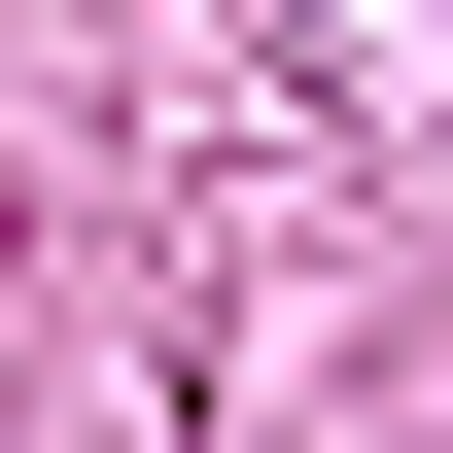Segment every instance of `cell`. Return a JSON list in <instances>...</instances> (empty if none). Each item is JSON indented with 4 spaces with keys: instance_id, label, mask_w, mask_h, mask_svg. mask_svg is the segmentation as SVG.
<instances>
[]
</instances>
